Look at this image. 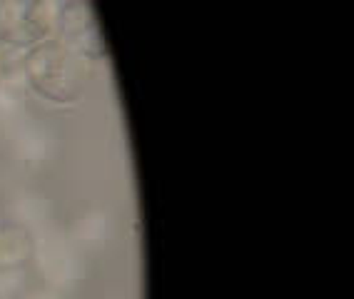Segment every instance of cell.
<instances>
[{
    "mask_svg": "<svg viewBox=\"0 0 354 299\" xmlns=\"http://www.w3.org/2000/svg\"><path fill=\"white\" fill-rule=\"evenodd\" d=\"M23 80L45 102L75 105L90 85V63L63 40L50 38L23 52Z\"/></svg>",
    "mask_w": 354,
    "mask_h": 299,
    "instance_id": "obj_1",
    "label": "cell"
},
{
    "mask_svg": "<svg viewBox=\"0 0 354 299\" xmlns=\"http://www.w3.org/2000/svg\"><path fill=\"white\" fill-rule=\"evenodd\" d=\"M57 0H0V45L26 52L55 35Z\"/></svg>",
    "mask_w": 354,
    "mask_h": 299,
    "instance_id": "obj_2",
    "label": "cell"
},
{
    "mask_svg": "<svg viewBox=\"0 0 354 299\" xmlns=\"http://www.w3.org/2000/svg\"><path fill=\"white\" fill-rule=\"evenodd\" d=\"M53 38L63 40L88 63H100L108 57V45L102 40L100 23L90 0H57Z\"/></svg>",
    "mask_w": 354,
    "mask_h": 299,
    "instance_id": "obj_3",
    "label": "cell"
},
{
    "mask_svg": "<svg viewBox=\"0 0 354 299\" xmlns=\"http://www.w3.org/2000/svg\"><path fill=\"white\" fill-rule=\"evenodd\" d=\"M32 235L23 224H8L0 227V272H15L23 269L32 260Z\"/></svg>",
    "mask_w": 354,
    "mask_h": 299,
    "instance_id": "obj_4",
    "label": "cell"
},
{
    "mask_svg": "<svg viewBox=\"0 0 354 299\" xmlns=\"http://www.w3.org/2000/svg\"><path fill=\"white\" fill-rule=\"evenodd\" d=\"M0 227H3V220H0Z\"/></svg>",
    "mask_w": 354,
    "mask_h": 299,
    "instance_id": "obj_5",
    "label": "cell"
}]
</instances>
